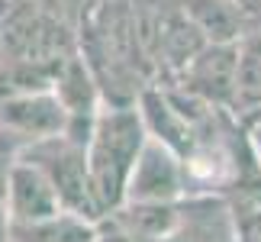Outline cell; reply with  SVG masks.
<instances>
[{
  "label": "cell",
  "mask_w": 261,
  "mask_h": 242,
  "mask_svg": "<svg viewBox=\"0 0 261 242\" xmlns=\"http://www.w3.org/2000/svg\"><path fill=\"white\" fill-rule=\"evenodd\" d=\"M174 155L158 136L145 139L126 187V204H174L180 197V161Z\"/></svg>",
  "instance_id": "obj_3"
},
{
  "label": "cell",
  "mask_w": 261,
  "mask_h": 242,
  "mask_svg": "<svg viewBox=\"0 0 261 242\" xmlns=\"http://www.w3.org/2000/svg\"><path fill=\"white\" fill-rule=\"evenodd\" d=\"M7 233H10V226H7V216L0 213V242H7Z\"/></svg>",
  "instance_id": "obj_11"
},
{
  "label": "cell",
  "mask_w": 261,
  "mask_h": 242,
  "mask_svg": "<svg viewBox=\"0 0 261 242\" xmlns=\"http://www.w3.org/2000/svg\"><path fill=\"white\" fill-rule=\"evenodd\" d=\"M7 194H10V213L13 223H42L62 213V197L52 184V178L45 175L33 161H19L10 168L7 175Z\"/></svg>",
  "instance_id": "obj_5"
},
{
  "label": "cell",
  "mask_w": 261,
  "mask_h": 242,
  "mask_svg": "<svg viewBox=\"0 0 261 242\" xmlns=\"http://www.w3.org/2000/svg\"><path fill=\"white\" fill-rule=\"evenodd\" d=\"M145 139V116L129 104H113V110H100L94 116V129L87 139V168L103 210L126 200L129 178Z\"/></svg>",
  "instance_id": "obj_1"
},
{
  "label": "cell",
  "mask_w": 261,
  "mask_h": 242,
  "mask_svg": "<svg viewBox=\"0 0 261 242\" xmlns=\"http://www.w3.org/2000/svg\"><path fill=\"white\" fill-rule=\"evenodd\" d=\"M142 116H145V126L165 146H171L177 155L190 152V146H194V126L174 107V100H168L158 90H142Z\"/></svg>",
  "instance_id": "obj_7"
},
{
  "label": "cell",
  "mask_w": 261,
  "mask_h": 242,
  "mask_svg": "<svg viewBox=\"0 0 261 242\" xmlns=\"http://www.w3.org/2000/svg\"><path fill=\"white\" fill-rule=\"evenodd\" d=\"M68 119L71 113L58 100V94H19L0 100V126L33 139L58 136L68 126Z\"/></svg>",
  "instance_id": "obj_6"
},
{
  "label": "cell",
  "mask_w": 261,
  "mask_h": 242,
  "mask_svg": "<svg viewBox=\"0 0 261 242\" xmlns=\"http://www.w3.org/2000/svg\"><path fill=\"white\" fill-rule=\"evenodd\" d=\"M239 104H261V39H248L239 55Z\"/></svg>",
  "instance_id": "obj_10"
},
{
  "label": "cell",
  "mask_w": 261,
  "mask_h": 242,
  "mask_svg": "<svg viewBox=\"0 0 261 242\" xmlns=\"http://www.w3.org/2000/svg\"><path fill=\"white\" fill-rule=\"evenodd\" d=\"M239 42H210L194 62L184 68L187 87L210 104H239Z\"/></svg>",
  "instance_id": "obj_4"
},
{
  "label": "cell",
  "mask_w": 261,
  "mask_h": 242,
  "mask_svg": "<svg viewBox=\"0 0 261 242\" xmlns=\"http://www.w3.org/2000/svg\"><path fill=\"white\" fill-rule=\"evenodd\" d=\"M184 10L210 42H239V13L226 0H184Z\"/></svg>",
  "instance_id": "obj_9"
},
{
  "label": "cell",
  "mask_w": 261,
  "mask_h": 242,
  "mask_svg": "<svg viewBox=\"0 0 261 242\" xmlns=\"http://www.w3.org/2000/svg\"><path fill=\"white\" fill-rule=\"evenodd\" d=\"M26 161L39 165L52 178L65 210H71L77 216H97L103 210L94 194V184H90L87 146L74 142L68 136H45L26 152Z\"/></svg>",
  "instance_id": "obj_2"
},
{
  "label": "cell",
  "mask_w": 261,
  "mask_h": 242,
  "mask_svg": "<svg viewBox=\"0 0 261 242\" xmlns=\"http://www.w3.org/2000/svg\"><path fill=\"white\" fill-rule=\"evenodd\" d=\"M16 242H94V229L77 213H58L42 223H13Z\"/></svg>",
  "instance_id": "obj_8"
}]
</instances>
